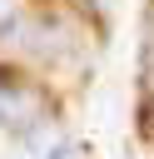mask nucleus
I'll return each instance as SVG.
<instances>
[{
    "instance_id": "f03ea898",
    "label": "nucleus",
    "mask_w": 154,
    "mask_h": 159,
    "mask_svg": "<svg viewBox=\"0 0 154 159\" xmlns=\"http://www.w3.org/2000/svg\"><path fill=\"white\" fill-rule=\"evenodd\" d=\"M55 159H75V154H70V149H60V154H55Z\"/></svg>"
},
{
    "instance_id": "f257e3e1",
    "label": "nucleus",
    "mask_w": 154,
    "mask_h": 159,
    "mask_svg": "<svg viewBox=\"0 0 154 159\" xmlns=\"http://www.w3.org/2000/svg\"><path fill=\"white\" fill-rule=\"evenodd\" d=\"M144 114H149V124H154V99H149V109H144Z\"/></svg>"
}]
</instances>
